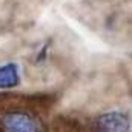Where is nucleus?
Instances as JSON below:
<instances>
[{
  "mask_svg": "<svg viewBox=\"0 0 132 132\" xmlns=\"http://www.w3.org/2000/svg\"><path fill=\"white\" fill-rule=\"evenodd\" d=\"M2 132H46L43 121L26 109H11L0 117Z\"/></svg>",
  "mask_w": 132,
  "mask_h": 132,
  "instance_id": "1",
  "label": "nucleus"
},
{
  "mask_svg": "<svg viewBox=\"0 0 132 132\" xmlns=\"http://www.w3.org/2000/svg\"><path fill=\"white\" fill-rule=\"evenodd\" d=\"M20 85V68L17 63L0 65V91L12 89Z\"/></svg>",
  "mask_w": 132,
  "mask_h": 132,
  "instance_id": "3",
  "label": "nucleus"
},
{
  "mask_svg": "<svg viewBox=\"0 0 132 132\" xmlns=\"http://www.w3.org/2000/svg\"><path fill=\"white\" fill-rule=\"evenodd\" d=\"M97 132H129L131 131V125H129V118L125 112H118V111H111V112H104L101 114L97 121Z\"/></svg>",
  "mask_w": 132,
  "mask_h": 132,
  "instance_id": "2",
  "label": "nucleus"
}]
</instances>
